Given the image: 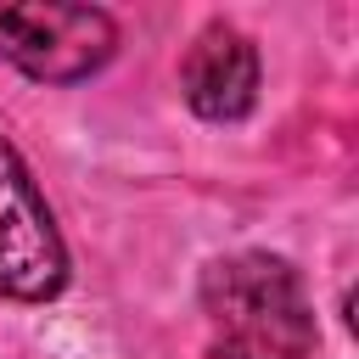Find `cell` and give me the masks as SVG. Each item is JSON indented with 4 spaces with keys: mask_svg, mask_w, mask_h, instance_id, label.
<instances>
[{
    "mask_svg": "<svg viewBox=\"0 0 359 359\" xmlns=\"http://www.w3.org/2000/svg\"><path fill=\"white\" fill-rule=\"evenodd\" d=\"M213 359H309L314 314L303 280L275 252H230L202 275Z\"/></svg>",
    "mask_w": 359,
    "mask_h": 359,
    "instance_id": "6da1fadb",
    "label": "cell"
},
{
    "mask_svg": "<svg viewBox=\"0 0 359 359\" xmlns=\"http://www.w3.org/2000/svg\"><path fill=\"white\" fill-rule=\"evenodd\" d=\"M118 56V22L101 6H11L0 0V62L34 84H84Z\"/></svg>",
    "mask_w": 359,
    "mask_h": 359,
    "instance_id": "7a4b0ae2",
    "label": "cell"
},
{
    "mask_svg": "<svg viewBox=\"0 0 359 359\" xmlns=\"http://www.w3.org/2000/svg\"><path fill=\"white\" fill-rule=\"evenodd\" d=\"M67 286V241L22 151L0 135V297L50 303Z\"/></svg>",
    "mask_w": 359,
    "mask_h": 359,
    "instance_id": "3957f363",
    "label": "cell"
},
{
    "mask_svg": "<svg viewBox=\"0 0 359 359\" xmlns=\"http://www.w3.org/2000/svg\"><path fill=\"white\" fill-rule=\"evenodd\" d=\"M180 90H185V107L208 123L247 118L252 101H258V50H252V39L230 22H208L180 56Z\"/></svg>",
    "mask_w": 359,
    "mask_h": 359,
    "instance_id": "277c9868",
    "label": "cell"
}]
</instances>
